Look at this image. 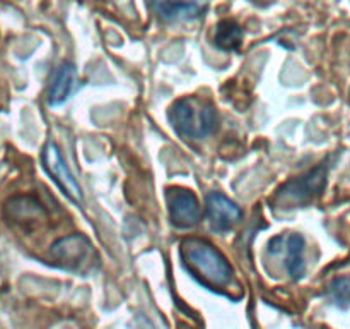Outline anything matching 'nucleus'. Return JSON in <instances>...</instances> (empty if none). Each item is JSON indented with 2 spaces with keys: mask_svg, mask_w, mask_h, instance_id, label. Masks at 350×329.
Instances as JSON below:
<instances>
[{
  "mask_svg": "<svg viewBox=\"0 0 350 329\" xmlns=\"http://www.w3.org/2000/svg\"><path fill=\"white\" fill-rule=\"evenodd\" d=\"M171 122L181 136L204 139L214 132L217 113L211 103L197 98H181L171 106Z\"/></svg>",
  "mask_w": 350,
  "mask_h": 329,
  "instance_id": "nucleus-1",
  "label": "nucleus"
},
{
  "mask_svg": "<svg viewBox=\"0 0 350 329\" xmlns=\"http://www.w3.org/2000/svg\"><path fill=\"white\" fill-rule=\"evenodd\" d=\"M183 250L188 263L207 281L214 284H226L231 280V266L226 257L219 250H215L211 243L195 239L187 240L183 243Z\"/></svg>",
  "mask_w": 350,
  "mask_h": 329,
  "instance_id": "nucleus-2",
  "label": "nucleus"
},
{
  "mask_svg": "<svg viewBox=\"0 0 350 329\" xmlns=\"http://www.w3.org/2000/svg\"><path fill=\"white\" fill-rule=\"evenodd\" d=\"M328 170H330V160L323 161L303 177L287 182L277 192V202L282 208H296V206H304L313 201L317 195L323 192L327 185Z\"/></svg>",
  "mask_w": 350,
  "mask_h": 329,
  "instance_id": "nucleus-3",
  "label": "nucleus"
},
{
  "mask_svg": "<svg viewBox=\"0 0 350 329\" xmlns=\"http://www.w3.org/2000/svg\"><path fill=\"white\" fill-rule=\"evenodd\" d=\"M43 163L44 168L48 170V173L53 177V180L57 182L58 187L68 195L74 202H81L82 201V191L79 187L77 180L72 175L70 168L67 167V163L62 158L60 149L57 147L55 143H48L43 149Z\"/></svg>",
  "mask_w": 350,
  "mask_h": 329,
  "instance_id": "nucleus-4",
  "label": "nucleus"
},
{
  "mask_svg": "<svg viewBox=\"0 0 350 329\" xmlns=\"http://www.w3.org/2000/svg\"><path fill=\"white\" fill-rule=\"evenodd\" d=\"M167 204H170L171 219L176 226L190 228L197 225L200 219V204H198L197 195L191 191L173 188L167 194Z\"/></svg>",
  "mask_w": 350,
  "mask_h": 329,
  "instance_id": "nucleus-5",
  "label": "nucleus"
},
{
  "mask_svg": "<svg viewBox=\"0 0 350 329\" xmlns=\"http://www.w3.org/2000/svg\"><path fill=\"white\" fill-rule=\"evenodd\" d=\"M207 212L212 228L219 230V232L229 230L241 218V209L231 199L219 192H212L207 197Z\"/></svg>",
  "mask_w": 350,
  "mask_h": 329,
  "instance_id": "nucleus-6",
  "label": "nucleus"
},
{
  "mask_svg": "<svg viewBox=\"0 0 350 329\" xmlns=\"http://www.w3.org/2000/svg\"><path fill=\"white\" fill-rule=\"evenodd\" d=\"M152 9L166 23H188L202 16L204 7L191 0H150Z\"/></svg>",
  "mask_w": 350,
  "mask_h": 329,
  "instance_id": "nucleus-7",
  "label": "nucleus"
},
{
  "mask_svg": "<svg viewBox=\"0 0 350 329\" xmlns=\"http://www.w3.org/2000/svg\"><path fill=\"white\" fill-rule=\"evenodd\" d=\"M77 88V71L75 65L65 62L57 69L51 81L50 91H48V103L51 106H58L70 98L72 93Z\"/></svg>",
  "mask_w": 350,
  "mask_h": 329,
  "instance_id": "nucleus-8",
  "label": "nucleus"
},
{
  "mask_svg": "<svg viewBox=\"0 0 350 329\" xmlns=\"http://www.w3.org/2000/svg\"><path fill=\"white\" fill-rule=\"evenodd\" d=\"M304 236L299 233H293V235L284 239V249H286V267L287 273L294 278V280H301L306 273V263H304Z\"/></svg>",
  "mask_w": 350,
  "mask_h": 329,
  "instance_id": "nucleus-9",
  "label": "nucleus"
},
{
  "mask_svg": "<svg viewBox=\"0 0 350 329\" xmlns=\"http://www.w3.org/2000/svg\"><path fill=\"white\" fill-rule=\"evenodd\" d=\"M215 47L224 51H236L243 45V27L232 19H222L215 26Z\"/></svg>",
  "mask_w": 350,
  "mask_h": 329,
  "instance_id": "nucleus-10",
  "label": "nucleus"
},
{
  "mask_svg": "<svg viewBox=\"0 0 350 329\" xmlns=\"http://www.w3.org/2000/svg\"><path fill=\"white\" fill-rule=\"evenodd\" d=\"M328 295L332 302L338 307L345 308L350 305V276L335 278L328 287Z\"/></svg>",
  "mask_w": 350,
  "mask_h": 329,
  "instance_id": "nucleus-11",
  "label": "nucleus"
},
{
  "mask_svg": "<svg viewBox=\"0 0 350 329\" xmlns=\"http://www.w3.org/2000/svg\"><path fill=\"white\" fill-rule=\"evenodd\" d=\"M84 239H81V236H70V239H65L62 240V245L65 247H60L57 243V245L53 247V256L60 257V259H65V260H72L75 257V259H79V256L82 254V247L79 245V243L82 242Z\"/></svg>",
  "mask_w": 350,
  "mask_h": 329,
  "instance_id": "nucleus-12",
  "label": "nucleus"
}]
</instances>
